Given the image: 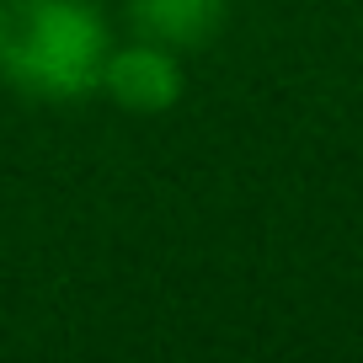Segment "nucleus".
I'll use <instances>...</instances> for the list:
<instances>
[{
	"label": "nucleus",
	"mask_w": 363,
	"mask_h": 363,
	"mask_svg": "<svg viewBox=\"0 0 363 363\" xmlns=\"http://www.w3.org/2000/svg\"><path fill=\"white\" fill-rule=\"evenodd\" d=\"M182 86H187V80H182L177 48L150 43V38L107 48L102 80H96V91H107L123 113H139V118H155V113H166V107H177Z\"/></svg>",
	"instance_id": "obj_2"
},
{
	"label": "nucleus",
	"mask_w": 363,
	"mask_h": 363,
	"mask_svg": "<svg viewBox=\"0 0 363 363\" xmlns=\"http://www.w3.org/2000/svg\"><path fill=\"white\" fill-rule=\"evenodd\" d=\"M107 48V27L86 0H0V80L22 96H91Z\"/></svg>",
	"instance_id": "obj_1"
},
{
	"label": "nucleus",
	"mask_w": 363,
	"mask_h": 363,
	"mask_svg": "<svg viewBox=\"0 0 363 363\" xmlns=\"http://www.w3.org/2000/svg\"><path fill=\"white\" fill-rule=\"evenodd\" d=\"M128 16H134L139 38L166 48H198L225 27L230 0H128Z\"/></svg>",
	"instance_id": "obj_3"
}]
</instances>
